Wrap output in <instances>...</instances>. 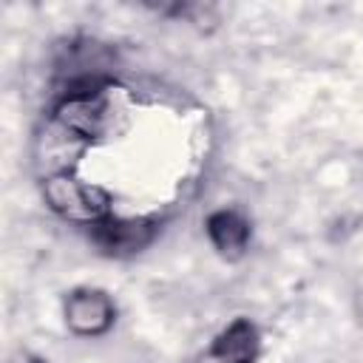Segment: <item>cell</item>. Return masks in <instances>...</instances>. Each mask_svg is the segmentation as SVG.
<instances>
[{"label":"cell","mask_w":363,"mask_h":363,"mask_svg":"<svg viewBox=\"0 0 363 363\" xmlns=\"http://www.w3.org/2000/svg\"><path fill=\"white\" fill-rule=\"evenodd\" d=\"M113 113L119 111L105 94H77L60 105L57 122L82 139H94L113 128Z\"/></svg>","instance_id":"cell-2"},{"label":"cell","mask_w":363,"mask_h":363,"mask_svg":"<svg viewBox=\"0 0 363 363\" xmlns=\"http://www.w3.org/2000/svg\"><path fill=\"white\" fill-rule=\"evenodd\" d=\"M23 363H40V360H28V357H23Z\"/></svg>","instance_id":"cell-8"},{"label":"cell","mask_w":363,"mask_h":363,"mask_svg":"<svg viewBox=\"0 0 363 363\" xmlns=\"http://www.w3.org/2000/svg\"><path fill=\"white\" fill-rule=\"evenodd\" d=\"M82 136H77V133H71L65 125H60V122H54L43 136H40V162L48 167V170H62V164L65 162H71L77 153H79V147H82Z\"/></svg>","instance_id":"cell-7"},{"label":"cell","mask_w":363,"mask_h":363,"mask_svg":"<svg viewBox=\"0 0 363 363\" xmlns=\"http://www.w3.org/2000/svg\"><path fill=\"white\" fill-rule=\"evenodd\" d=\"M48 204L71 221H96L108 213V193L96 184L77 182L65 173H54L45 179Z\"/></svg>","instance_id":"cell-1"},{"label":"cell","mask_w":363,"mask_h":363,"mask_svg":"<svg viewBox=\"0 0 363 363\" xmlns=\"http://www.w3.org/2000/svg\"><path fill=\"white\" fill-rule=\"evenodd\" d=\"M258 354V332L250 320H233L204 352L201 363H252Z\"/></svg>","instance_id":"cell-5"},{"label":"cell","mask_w":363,"mask_h":363,"mask_svg":"<svg viewBox=\"0 0 363 363\" xmlns=\"http://www.w3.org/2000/svg\"><path fill=\"white\" fill-rule=\"evenodd\" d=\"M65 323L85 337L102 335L113 323V303L99 289H77L65 301Z\"/></svg>","instance_id":"cell-3"},{"label":"cell","mask_w":363,"mask_h":363,"mask_svg":"<svg viewBox=\"0 0 363 363\" xmlns=\"http://www.w3.org/2000/svg\"><path fill=\"white\" fill-rule=\"evenodd\" d=\"M207 235L221 255L238 258L250 244V224L233 210H218L207 218Z\"/></svg>","instance_id":"cell-6"},{"label":"cell","mask_w":363,"mask_h":363,"mask_svg":"<svg viewBox=\"0 0 363 363\" xmlns=\"http://www.w3.org/2000/svg\"><path fill=\"white\" fill-rule=\"evenodd\" d=\"M156 227L147 218H119V221H105L94 227V241L113 255H130L142 247L150 244Z\"/></svg>","instance_id":"cell-4"}]
</instances>
